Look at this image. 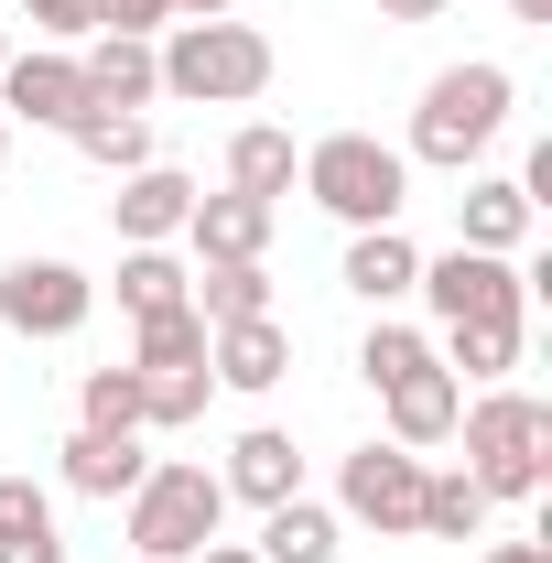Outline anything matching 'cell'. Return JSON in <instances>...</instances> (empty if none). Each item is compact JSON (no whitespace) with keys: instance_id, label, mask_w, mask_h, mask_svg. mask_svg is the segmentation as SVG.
<instances>
[{"instance_id":"obj_1","label":"cell","mask_w":552,"mask_h":563,"mask_svg":"<svg viewBox=\"0 0 552 563\" xmlns=\"http://www.w3.org/2000/svg\"><path fill=\"white\" fill-rule=\"evenodd\" d=\"M509 109H520V76L487 66V55H466V66H444L433 87H422L412 109V141H401V163H433V174H466L487 141L509 131Z\"/></svg>"},{"instance_id":"obj_2","label":"cell","mask_w":552,"mask_h":563,"mask_svg":"<svg viewBox=\"0 0 552 563\" xmlns=\"http://www.w3.org/2000/svg\"><path fill=\"white\" fill-rule=\"evenodd\" d=\"M152 66H163V98H185V109H250L272 87V33L239 11L228 22H163Z\"/></svg>"},{"instance_id":"obj_3","label":"cell","mask_w":552,"mask_h":563,"mask_svg":"<svg viewBox=\"0 0 552 563\" xmlns=\"http://www.w3.org/2000/svg\"><path fill=\"white\" fill-rule=\"evenodd\" d=\"M455 433H466V477L487 488V509L498 498H542L552 477V401H531V390H477L466 412H455Z\"/></svg>"},{"instance_id":"obj_4","label":"cell","mask_w":552,"mask_h":563,"mask_svg":"<svg viewBox=\"0 0 552 563\" xmlns=\"http://www.w3.org/2000/svg\"><path fill=\"white\" fill-rule=\"evenodd\" d=\"M217 520H228V488L196 455H152V477L120 498V531H131L141 563H196L217 542Z\"/></svg>"},{"instance_id":"obj_5","label":"cell","mask_w":552,"mask_h":563,"mask_svg":"<svg viewBox=\"0 0 552 563\" xmlns=\"http://www.w3.org/2000/svg\"><path fill=\"white\" fill-rule=\"evenodd\" d=\"M292 185L325 217H346V228H401V207H412V163H401V141H379V131H325Z\"/></svg>"},{"instance_id":"obj_6","label":"cell","mask_w":552,"mask_h":563,"mask_svg":"<svg viewBox=\"0 0 552 563\" xmlns=\"http://www.w3.org/2000/svg\"><path fill=\"white\" fill-rule=\"evenodd\" d=\"M412 292L444 325H520V314H531V272L498 261V250H433L412 272Z\"/></svg>"},{"instance_id":"obj_7","label":"cell","mask_w":552,"mask_h":563,"mask_svg":"<svg viewBox=\"0 0 552 563\" xmlns=\"http://www.w3.org/2000/svg\"><path fill=\"white\" fill-rule=\"evenodd\" d=\"M336 520L379 531V542H412V520H422V455H412V444H357V455L336 466Z\"/></svg>"},{"instance_id":"obj_8","label":"cell","mask_w":552,"mask_h":563,"mask_svg":"<svg viewBox=\"0 0 552 563\" xmlns=\"http://www.w3.org/2000/svg\"><path fill=\"white\" fill-rule=\"evenodd\" d=\"M87 314H98V282L76 272V261H11L0 272V325L22 347H66Z\"/></svg>"},{"instance_id":"obj_9","label":"cell","mask_w":552,"mask_h":563,"mask_svg":"<svg viewBox=\"0 0 552 563\" xmlns=\"http://www.w3.org/2000/svg\"><path fill=\"white\" fill-rule=\"evenodd\" d=\"M196 174H174V163H141L120 174V196H109V228H120V250H174L185 239V217H196Z\"/></svg>"},{"instance_id":"obj_10","label":"cell","mask_w":552,"mask_h":563,"mask_svg":"<svg viewBox=\"0 0 552 563\" xmlns=\"http://www.w3.org/2000/svg\"><path fill=\"white\" fill-rule=\"evenodd\" d=\"M76 109H87V76H76V55H66V44H33V55H11V66H0V120L66 131Z\"/></svg>"},{"instance_id":"obj_11","label":"cell","mask_w":552,"mask_h":563,"mask_svg":"<svg viewBox=\"0 0 552 563\" xmlns=\"http://www.w3.org/2000/svg\"><path fill=\"white\" fill-rule=\"evenodd\" d=\"M531 228H542V207H531L509 174H466V196H455V250H498V261H520Z\"/></svg>"},{"instance_id":"obj_12","label":"cell","mask_w":552,"mask_h":563,"mask_svg":"<svg viewBox=\"0 0 552 563\" xmlns=\"http://www.w3.org/2000/svg\"><path fill=\"white\" fill-rule=\"evenodd\" d=\"M207 368L217 390H281L292 379V336H281V314H250V325H207Z\"/></svg>"},{"instance_id":"obj_13","label":"cell","mask_w":552,"mask_h":563,"mask_svg":"<svg viewBox=\"0 0 552 563\" xmlns=\"http://www.w3.org/2000/svg\"><path fill=\"white\" fill-rule=\"evenodd\" d=\"M217 488L250 498V509H281V498H303V455H292V433H281V422H250V433L228 444Z\"/></svg>"},{"instance_id":"obj_14","label":"cell","mask_w":552,"mask_h":563,"mask_svg":"<svg viewBox=\"0 0 552 563\" xmlns=\"http://www.w3.org/2000/svg\"><path fill=\"white\" fill-rule=\"evenodd\" d=\"M379 412H390V444L433 455V444H455L466 390H455V379H444V357H433V368H412V379H390V390H379Z\"/></svg>"},{"instance_id":"obj_15","label":"cell","mask_w":552,"mask_h":563,"mask_svg":"<svg viewBox=\"0 0 552 563\" xmlns=\"http://www.w3.org/2000/svg\"><path fill=\"white\" fill-rule=\"evenodd\" d=\"M272 217L281 207L217 185V196H196V217H185V250H196V261H261V250H272Z\"/></svg>"},{"instance_id":"obj_16","label":"cell","mask_w":552,"mask_h":563,"mask_svg":"<svg viewBox=\"0 0 552 563\" xmlns=\"http://www.w3.org/2000/svg\"><path fill=\"white\" fill-rule=\"evenodd\" d=\"M76 76H87V109H152L163 98V66H152L141 33H87Z\"/></svg>"},{"instance_id":"obj_17","label":"cell","mask_w":552,"mask_h":563,"mask_svg":"<svg viewBox=\"0 0 552 563\" xmlns=\"http://www.w3.org/2000/svg\"><path fill=\"white\" fill-rule=\"evenodd\" d=\"M261 563H336L346 553V520L325 509V498H281V509H261V542H250Z\"/></svg>"},{"instance_id":"obj_18","label":"cell","mask_w":552,"mask_h":563,"mask_svg":"<svg viewBox=\"0 0 552 563\" xmlns=\"http://www.w3.org/2000/svg\"><path fill=\"white\" fill-rule=\"evenodd\" d=\"M141 477H152L141 433H87V422L66 433V488H76V498H131Z\"/></svg>"},{"instance_id":"obj_19","label":"cell","mask_w":552,"mask_h":563,"mask_svg":"<svg viewBox=\"0 0 552 563\" xmlns=\"http://www.w3.org/2000/svg\"><path fill=\"white\" fill-rule=\"evenodd\" d=\"M412 272H422V250L401 239V228H346V272L336 282L357 292V303H401Z\"/></svg>"},{"instance_id":"obj_20","label":"cell","mask_w":552,"mask_h":563,"mask_svg":"<svg viewBox=\"0 0 552 563\" xmlns=\"http://www.w3.org/2000/svg\"><path fill=\"white\" fill-rule=\"evenodd\" d=\"M292 174H303V152H292V131H272V120H250V131L228 141V185H239V196L281 207V196H292Z\"/></svg>"},{"instance_id":"obj_21","label":"cell","mask_w":552,"mask_h":563,"mask_svg":"<svg viewBox=\"0 0 552 563\" xmlns=\"http://www.w3.org/2000/svg\"><path fill=\"white\" fill-rule=\"evenodd\" d=\"M422 542H477L487 531V488L466 477V466H422Z\"/></svg>"},{"instance_id":"obj_22","label":"cell","mask_w":552,"mask_h":563,"mask_svg":"<svg viewBox=\"0 0 552 563\" xmlns=\"http://www.w3.org/2000/svg\"><path fill=\"white\" fill-rule=\"evenodd\" d=\"M444 379H455V390H498V379H509V368H520V325H444Z\"/></svg>"},{"instance_id":"obj_23","label":"cell","mask_w":552,"mask_h":563,"mask_svg":"<svg viewBox=\"0 0 552 563\" xmlns=\"http://www.w3.org/2000/svg\"><path fill=\"white\" fill-rule=\"evenodd\" d=\"M66 141L98 163V174H141V163H152V120H141V109H76Z\"/></svg>"},{"instance_id":"obj_24","label":"cell","mask_w":552,"mask_h":563,"mask_svg":"<svg viewBox=\"0 0 552 563\" xmlns=\"http://www.w3.org/2000/svg\"><path fill=\"white\" fill-rule=\"evenodd\" d=\"M196 314H207V325L272 314V272H261V261H196Z\"/></svg>"},{"instance_id":"obj_25","label":"cell","mask_w":552,"mask_h":563,"mask_svg":"<svg viewBox=\"0 0 552 563\" xmlns=\"http://www.w3.org/2000/svg\"><path fill=\"white\" fill-rule=\"evenodd\" d=\"M120 303H131V325L141 314H185L196 303V272L174 250H120Z\"/></svg>"},{"instance_id":"obj_26","label":"cell","mask_w":552,"mask_h":563,"mask_svg":"<svg viewBox=\"0 0 552 563\" xmlns=\"http://www.w3.org/2000/svg\"><path fill=\"white\" fill-rule=\"evenodd\" d=\"M217 368L196 357V368H141V433H185V422L207 412Z\"/></svg>"},{"instance_id":"obj_27","label":"cell","mask_w":552,"mask_h":563,"mask_svg":"<svg viewBox=\"0 0 552 563\" xmlns=\"http://www.w3.org/2000/svg\"><path fill=\"white\" fill-rule=\"evenodd\" d=\"M76 422H87V433H141V368H131V357L76 379Z\"/></svg>"},{"instance_id":"obj_28","label":"cell","mask_w":552,"mask_h":563,"mask_svg":"<svg viewBox=\"0 0 552 563\" xmlns=\"http://www.w3.org/2000/svg\"><path fill=\"white\" fill-rule=\"evenodd\" d=\"M207 357V314L185 303V314H141V336H131V368H196Z\"/></svg>"},{"instance_id":"obj_29","label":"cell","mask_w":552,"mask_h":563,"mask_svg":"<svg viewBox=\"0 0 552 563\" xmlns=\"http://www.w3.org/2000/svg\"><path fill=\"white\" fill-rule=\"evenodd\" d=\"M412 368H433V336L390 325V314H379V325L357 336V379H368V390H390V379H412Z\"/></svg>"},{"instance_id":"obj_30","label":"cell","mask_w":552,"mask_h":563,"mask_svg":"<svg viewBox=\"0 0 552 563\" xmlns=\"http://www.w3.org/2000/svg\"><path fill=\"white\" fill-rule=\"evenodd\" d=\"M0 542H66L55 531V498L33 488V477H0Z\"/></svg>"},{"instance_id":"obj_31","label":"cell","mask_w":552,"mask_h":563,"mask_svg":"<svg viewBox=\"0 0 552 563\" xmlns=\"http://www.w3.org/2000/svg\"><path fill=\"white\" fill-rule=\"evenodd\" d=\"M33 33H55V44H76V33H98V0H11Z\"/></svg>"},{"instance_id":"obj_32","label":"cell","mask_w":552,"mask_h":563,"mask_svg":"<svg viewBox=\"0 0 552 563\" xmlns=\"http://www.w3.org/2000/svg\"><path fill=\"white\" fill-rule=\"evenodd\" d=\"M163 22H174V0H98V33H141L152 44Z\"/></svg>"},{"instance_id":"obj_33","label":"cell","mask_w":552,"mask_h":563,"mask_svg":"<svg viewBox=\"0 0 552 563\" xmlns=\"http://www.w3.org/2000/svg\"><path fill=\"white\" fill-rule=\"evenodd\" d=\"M455 0H379V22H444Z\"/></svg>"},{"instance_id":"obj_34","label":"cell","mask_w":552,"mask_h":563,"mask_svg":"<svg viewBox=\"0 0 552 563\" xmlns=\"http://www.w3.org/2000/svg\"><path fill=\"white\" fill-rule=\"evenodd\" d=\"M0 563H66V542H0Z\"/></svg>"},{"instance_id":"obj_35","label":"cell","mask_w":552,"mask_h":563,"mask_svg":"<svg viewBox=\"0 0 552 563\" xmlns=\"http://www.w3.org/2000/svg\"><path fill=\"white\" fill-rule=\"evenodd\" d=\"M487 563H552V542H487Z\"/></svg>"},{"instance_id":"obj_36","label":"cell","mask_w":552,"mask_h":563,"mask_svg":"<svg viewBox=\"0 0 552 563\" xmlns=\"http://www.w3.org/2000/svg\"><path fill=\"white\" fill-rule=\"evenodd\" d=\"M239 0H174V22H228Z\"/></svg>"},{"instance_id":"obj_37","label":"cell","mask_w":552,"mask_h":563,"mask_svg":"<svg viewBox=\"0 0 552 563\" xmlns=\"http://www.w3.org/2000/svg\"><path fill=\"white\" fill-rule=\"evenodd\" d=\"M196 563H261V553H250V542H207Z\"/></svg>"},{"instance_id":"obj_38","label":"cell","mask_w":552,"mask_h":563,"mask_svg":"<svg viewBox=\"0 0 552 563\" xmlns=\"http://www.w3.org/2000/svg\"><path fill=\"white\" fill-rule=\"evenodd\" d=\"M509 22H552V0H509Z\"/></svg>"},{"instance_id":"obj_39","label":"cell","mask_w":552,"mask_h":563,"mask_svg":"<svg viewBox=\"0 0 552 563\" xmlns=\"http://www.w3.org/2000/svg\"><path fill=\"white\" fill-rule=\"evenodd\" d=\"M0 66H11V22H0Z\"/></svg>"},{"instance_id":"obj_40","label":"cell","mask_w":552,"mask_h":563,"mask_svg":"<svg viewBox=\"0 0 552 563\" xmlns=\"http://www.w3.org/2000/svg\"><path fill=\"white\" fill-rule=\"evenodd\" d=\"M0 163H11V120H0Z\"/></svg>"}]
</instances>
